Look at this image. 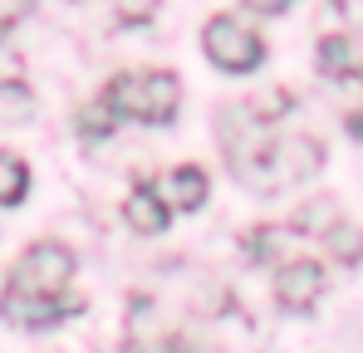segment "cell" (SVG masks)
<instances>
[{"instance_id":"cell-1","label":"cell","mask_w":363,"mask_h":353,"mask_svg":"<svg viewBox=\"0 0 363 353\" xmlns=\"http://www.w3.org/2000/svg\"><path fill=\"white\" fill-rule=\"evenodd\" d=\"M216 133H221L231 176L250 191H285L304 176H314L324 162V147L309 133H280L275 118L260 113V103L221 108Z\"/></svg>"},{"instance_id":"cell-2","label":"cell","mask_w":363,"mask_h":353,"mask_svg":"<svg viewBox=\"0 0 363 353\" xmlns=\"http://www.w3.org/2000/svg\"><path fill=\"white\" fill-rule=\"evenodd\" d=\"M69 285H74V250L60 240H35L10 265V280L0 290V314L20 329L60 324L84 309V299H74Z\"/></svg>"},{"instance_id":"cell-3","label":"cell","mask_w":363,"mask_h":353,"mask_svg":"<svg viewBox=\"0 0 363 353\" xmlns=\"http://www.w3.org/2000/svg\"><path fill=\"white\" fill-rule=\"evenodd\" d=\"M108 103L113 118H133V123H172L182 108V84L172 69H128V74H113L99 94Z\"/></svg>"},{"instance_id":"cell-4","label":"cell","mask_w":363,"mask_h":353,"mask_svg":"<svg viewBox=\"0 0 363 353\" xmlns=\"http://www.w3.org/2000/svg\"><path fill=\"white\" fill-rule=\"evenodd\" d=\"M201 50L226 74H255L265 64V40L250 25H241L236 15H211L201 25Z\"/></svg>"},{"instance_id":"cell-5","label":"cell","mask_w":363,"mask_h":353,"mask_svg":"<svg viewBox=\"0 0 363 353\" xmlns=\"http://www.w3.org/2000/svg\"><path fill=\"white\" fill-rule=\"evenodd\" d=\"M280 275H275V299L290 309V314H304V309H314L319 304V294H324V265L319 260H285V265H275Z\"/></svg>"},{"instance_id":"cell-6","label":"cell","mask_w":363,"mask_h":353,"mask_svg":"<svg viewBox=\"0 0 363 353\" xmlns=\"http://www.w3.org/2000/svg\"><path fill=\"white\" fill-rule=\"evenodd\" d=\"M123 221H128V231H138V235H162L167 221H172V211H167V201L152 191V181H138V186L123 196Z\"/></svg>"},{"instance_id":"cell-7","label":"cell","mask_w":363,"mask_h":353,"mask_svg":"<svg viewBox=\"0 0 363 353\" xmlns=\"http://www.w3.org/2000/svg\"><path fill=\"white\" fill-rule=\"evenodd\" d=\"M206 186H211L206 172H201V167H191V162H186V167H172L167 176H157V181H152V191L167 201V211H196V206L206 201Z\"/></svg>"},{"instance_id":"cell-8","label":"cell","mask_w":363,"mask_h":353,"mask_svg":"<svg viewBox=\"0 0 363 353\" xmlns=\"http://www.w3.org/2000/svg\"><path fill=\"white\" fill-rule=\"evenodd\" d=\"M295 240L300 235L285 231V226H260V231H250V255L270 260V265H285V260H295Z\"/></svg>"},{"instance_id":"cell-9","label":"cell","mask_w":363,"mask_h":353,"mask_svg":"<svg viewBox=\"0 0 363 353\" xmlns=\"http://www.w3.org/2000/svg\"><path fill=\"white\" fill-rule=\"evenodd\" d=\"M30 191V167L15 152H0V206H20Z\"/></svg>"},{"instance_id":"cell-10","label":"cell","mask_w":363,"mask_h":353,"mask_svg":"<svg viewBox=\"0 0 363 353\" xmlns=\"http://www.w3.org/2000/svg\"><path fill=\"white\" fill-rule=\"evenodd\" d=\"M35 118V94L20 79H0V123H30Z\"/></svg>"},{"instance_id":"cell-11","label":"cell","mask_w":363,"mask_h":353,"mask_svg":"<svg viewBox=\"0 0 363 353\" xmlns=\"http://www.w3.org/2000/svg\"><path fill=\"white\" fill-rule=\"evenodd\" d=\"M324 245H329V255H334V260H344V265L363 260V235L354 231V226H344V221H334V226H329Z\"/></svg>"},{"instance_id":"cell-12","label":"cell","mask_w":363,"mask_h":353,"mask_svg":"<svg viewBox=\"0 0 363 353\" xmlns=\"http://www.w3.org/2000/svg\"><path fill=\"white\" fill-rule=\"evenodd\" d=\"M113 128H118V118L108 113V103H104V99H94L89 108H79V138L99 142V138H108Z\"/></svg>"},{"instance_id":"cell-13","label":"cell","mask_w":363,"mask_h":353,"mask_svg":"<svg viewBox=\"0 0 363 353\" xmlns=\"http://www.w3.org/2000/svg\"><path fill=\"white\" fill-rule=\"evenodd\" d=\"M319 69L334 79H349V40H319Z\"/></svg>"},{"instance_id":"cell-14","label":"cell","mask_w":363,"mask_h":353,"mask_svg":"<svg viewBox=\"0 0 363 353\" xmlns=\"http://www.w3.org/2000/svg\"><path fill=\"white\" fill-rule=\"evenodd\" d=\"M118 5V20L123 25H143V20H152L157 15V5L162 0H113Z\"/></svg>"},{"instance_id":"cell-15","label":"cell","mask_w":363,"mask_h":353,"mask_svg":"<svg viewBox=\"0 0 363 353\" xmlns=\"http://www.w3.org/2000/svg\"><path fill=\"white\" fill-rule=\"evenodd\" d=\"M30 10H35V0H0V35H5L10 25H20Z\"/></svg>"},{"instance_id":"cell-16","label":"cell","mask_w":363,"mask_h":353,"mask_svg":"<svg viewBox=\"0 0 363 353\" xmlns=\"http://www.w3.org/2000/svg\"><path fill=\"white\" fill-rule=\"evenodd\" d=\"M241 5L250 10V15H285L295 0H241Z\"/></svg>"},{"instance_id":"cell-17","label":"cell","mask_w":363,"mask_h":353,"mask_svg":"<svg viewBox=\"0 0 363 353\" xmlns=\"http://www.w3.org/2000/svg\"><path fill=\"white\" fill-rule=\"evenodd\" d=\"M339 10H344L349 25H359V30H363V0H339Z\"/></svg>"},{"instance_id":"cell-18","label":"cell","mask_w":363,"mask_h":353,"mask_svg":"<svg viewBox=\"0 0 363 353\" xmlns=\"http://www.w3.org/2000/svg\"><path fill=\"white\" fill-rule=\"evenodd\" d=\"M157 353H191V349H186L182 339H167V344H157Z\"/></svg>"},{"instance_id":"cell-19","label":"cell","mask_w":363,"mask_h":353,"mask_svg":"<svg viewBox=\"0 0 363 353\" xmlns=\"http://www.w3.org/2000/svg\"><path fill=\"white\" fill-rule=\"evenodd\" d=\"M359 84H363V74H359Z\"/></svg>"}]
</instances>
